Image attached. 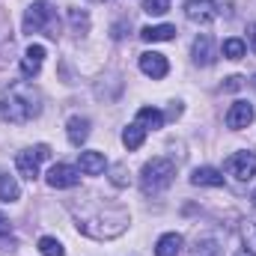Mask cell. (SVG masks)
I'll list each match as a JSON object with an SVG mask.
<instances>
[{"label":"cell","mask_w":256,"mask_h":256,"mask_svg":"<svg viewBox=\"0 0 256 256\" xmlns=\"http://www.w3.org/2000/svg\"><path fill=\"white\" fill-rule=\"evenodd\" d=\"M39 114H42V96L30 84H24V80L12 84L0 96V120L3 122L24 126V122H33Z\"/></svg>","instance_id":"6da1fadb"},{"label":"cell","mask_w":256,"mask_h":256,"mask_svg":"<svg viewBox=\"0 0 256 256\" xmlns=\"http://www.w3.org/2000/svg\"><path fill=\"white\" fill-rule=\"evenodd\" d=\"M78 230L90 238H116L128 230V212L120 206H110V208H98L96 214H84L78 218Z\"/></svg>","instance_id":"7a4b0ae2"},{"label":"cell","mask_w":256,"mask_h":256,"mask_svg":"<svg viewBox=\"0 0 256 256\" xmlns=\"http://www.w3.org/2000/svg\"><path fill=\"white\" fill-rule=\"evenodd\" d=\"M173 179H176V164L170 158H152L140 170V191L146 194V196L161 194L173 185Z\"/></svg>","instance_id":"3957f363"},{"label":"cell","mask_w":256,"mask_h":256,"mask_svg":"<svg viewBox=\"0 0 256 256\" xmlns=\"http://www.w3.org/2000/svg\"><path fill=\"white\" fill-rule=\"evenodd\" d=\"M24 33H48L51 39H57L60 33V21H57V12L45 3V0H36L27 6L24 12Z\"/></svg>","instance_id":"277c9868"},{"label":"cell","mask_w":256,"mask_h":256,"mask_svg":"<svg viewBox=\"0 0 256 256\" xmlns=\"http://www.w3.org/2000/svg\"><path fill=\"white\" fill-rule=\"evenodd\" d=\"M51 158V149L45 146V143H39V146H30V149H21L18 155H15V167H18V173L24 176V179H36L39 176V167H42V161H48Z\"/></svg>","instance_id":"5b68a950"},{"label":"cell","mask_w":256,"mask_h":256,"mask_svg":"<svg viewBox=\"0 0 256 256\" xmlns=\"http://www.w3.org/2000/svg\"><path fill=\"white\" fill-rule=\"evenodd\" d=\"M224 167H226V173L236 176L238 182H248V179L256 176V152H236V155L226 158Z\"/></svg>","instance_id":"8992f818"},{"label":"cell","mask_w":256,"mask_h":256,"mask_svg":"<svg viewBox=\"0 0 256 256\" xmlns=\"http://www.w3.org/2000/svg\"><path fill=\"white\" fill-rule=\"evenodd\" d=\"M185 15H188V21H196V24H212L220 15V9H218L214 0H188Z\"/></svg>","instance_id":"52a82bcc"},{"label":"cell","mask_w":256,"mask_h":256,"mask_svg":"<svg viewBox=\"0 0 256 256\" xmlns=\"http://www.w3.org/2000/svg\"><path fill=\"white\" fill-rule=\"evenodd\" d=\"M45 179H48V185L57 188V191H60V188H74V185L80 182V170L72 167V164H54Z\"/></svg>","instance_id":"ba28073f"},{"label":"cell","mask_w":256,"mask_h":256,"mask_svg":"<svg viewBox=\"0 0 256 256\" xmlns=\"http://www.w3.org/2000/svg\"><path fill=\"white\" fill-rule=\"evenodd\" d=\"M140 72H143L146 78H152V80H161V78L170 72V63H167L164 54L146 51V54H140Z\"/></svg>","instance_id":"9c48e42d"},{"label":"cell","mask_w":256,"mask_h":256,"mask_svg":"<svg viewBox=\"0 0 256 256\" xmlns=\"http://www.w3.org/2000/svg\"><path fill=\"white\" fill-rule=\"evenodd\" d=\"M256 110L250 102H236L230 110H226V126L232 128V131H242V128H248L250 122H254Z\"/></svg>","instance_id":"30bf717a"},{"label":"cell","mask_w":256,"mask_h":256,"mask_svg":"<svg viewBox=\"0 0 256 256\" xmlns=\"http://www.w3.org/2000/svg\"><path fill=\"white\" fill-rule=\"evenodd\" d=\"M218 60V51H214V39L208 33H200L194 39V63L196 66H212Z\"/></svg>","instance_id":"8fae6325"},{"label":"cell","mask_w":256,"mask_h":256,"mask_svg":"<svg viewBox=\"0 0 256 256\" xmlns=\"http://www.w3.org/2000/svg\"><path fill=\"white\" fill-rule=\"evenodd\" d=\"M42 63H45V48L42 45H30L21 57V74L24 78H36L42 72Z\"/></svg>","instance_id":"7c38bea8"},{"label":"cell","mask_w":256,"mask_h":256,"mask_svg":"<svg viewBox=\"0 0 256 256\" xmlns=\"http://www.w3.org/2000/svg\"><path fill=\"white\" fill-rule=\"evenodd\" d=\"M191 182L196 188H224V173L218 167H196Z\"/></svg>","instance_id":"4fadbf2b"},{"label":"cell","mask_w":256,"mask_h":256,"mask_svg":"<svg viewBox=\"0 0 256 256\" xmlns=\"http://www.w3.org/2000/svg\"><path fill=\"white\" fill-rule=\"evenodd\" d=\"M66 134H68V143L72 146H84L86 137H90V120L86 116H72L68 126H66Z\"/></svg>","instance_id":"5bb4252c"},{"label":"cell","mask_w":256,"mask_h":256,"mask_svg":"<svg viewBox=\"0 0 256 256\" xmlns=\"http://www.w3.org/2000/svg\"><path fill=\"white\" fill-rule=\"evenodd\" d=\"M182 244H185V238L179 232H164L155 244V256H179Z\"/></svg>","instance_id":"9a60e30c"},{"label":"cell","mask_w":256,"mask_h":256,"mask_svg":"<svg viewBox=\"0 0 256 256\" xmlns=\"http://www.w3.org/2000/svg\"><path fill=\"white\" fill-rule=\"evenodd\" d=\"M104 167H108V161L102 152H80V173L84 176H98V173H104Z\"/></svg>","instance_id":"2e32d148"},{"label":"cell","mask_w":256,"mask_h":256,"mask_svg":"<svg viewBox=\"0 0 256 256\" xmlns=\"http://www.w3.org/2000/svg\"><path fill=\"white\" fill-rule=\"evenodd\" d=\"M176 36V27L173 24H155V27H143L140 30V39L143 42H170Z\"/></svg>","instance_id":"e0dca14e"},{"label":"cell","mask_w":256,"mask_h":256,"mask_svg":"<svg viewBox=\"0 0 256 256\" xmlns=\"http://www.w3.org/2000/svg\"><path fill=\"white\" fill-rule=\"evenodd\" d=\"M137 126H143L146 131H149V128L158 131V128H164V114H161L158 108H140V110H137Z\"/></svg>","instance_id":"ac0fdd59"},{"label":"cell","mask_w":256,"mask_h":256,"mask_svg":"<svg viewBox=\"0 0 256 256\" xmlns=\"http://www.w3.org/2000/svg\"><path fill=\"white\" fill-rule=\"evenodd\" d=\"M143 140H146V128L137 126V122H131V126L122 131V143H126L128 152H134V149H140L143 146Z\"/></svg>","instance_id":"d6986e66"},{"label":"cell","mask_w":256,"mask_h":256,"mask_svg":"<svg viewBox=\"0 0 256 256\" xmlns=\"http://www.w3.org/2000/svg\"><path fill=\"white\" fill-rule=\"evenodd\" d=\"M194 256H220V242L214 236H200L194 242Z\"/></svg>","instance_id":"ffe728a7"},{"label":"cell","mask_w":256,"mask_h":256,"mask_svg":"<svg viewBox=\"0 0 256 256\" xmlns=\"http://www.w3.org/2000/svg\"><path fill=\"white\" fill-rule=\"evenodd\" d=\"M21 196V188L15 182V176H0V200L3 202H15Z\"/></svg>","instance_id":"44dd1931"},{"label":"cell","mask_w":256,"mask_h":256,"mask_svg":"<svg viewBox=\"0 0 256 256\" xmlns=\"http://www.w3.org/2000/svg\"><path fill=\"white\" fill-rule=\"evenodd\" d=\"M220 51H224V57H226V60H242V57H244V51H248V45H244L242 39H236V36H232V39H226V42H224V48H220Z\"/></svg>","instance_id":"7402d4cb"},{"label":"cell","mask_w":256,"mask_h":256,"mask_svg":"<svg viewBox=\"0 0 256 256\" xmlns=\"http://www.w3.org/2000/svg\"><path fill=\"white\" fill-rule=\"evenodd\" d=\"M68 21H72V33H78V36H84L90 30V15L80 12V9H72L68 12Z\"/></svg>","instance_id":"603a6c76"},{"label":"cell","mask_w":256,"mask_h":256,"mask_svg":"<svg viewBox=\"0 0 256 256\" xmlns=\"http://www.w3.org/2000/svg\"><path fill=\"white\" fill-rule=\"evenodd\" d=\"M39 254L42 256H66V250H63V244H60L57 238L45 236V238H39Z\"/></svg>","instance_id":"cb8c5ba5"},{"label":"cell","mask_w":256,"mask_h":256,"mask_svg":"<svg viewBox=\"0 0 256 256\" xmlns=\"http://www.w3.org/2000/svg\"><path fill=\"white\" fill-rule=\"evenodd\" d=\"M242 238H244V248H248V254L256 256V220H248V224H244V230H242Z\"/></svg>","instance_id":"d4e9b609"},{"label":"cell","mask_w":256,"mask_h":256,"mask_svg":"<svg viewBox=\"0 0 256 256\" xmlns=\"http://www.w3.org/2000/svg\"><path fill=\"white\" fill-rule=\"evenodd\" d=\"M110 182H114L116 188H126L128 185V167L126 164H114V167H110Z\"/></svg>","instance_id":"484cf974"},{"label":"cell","mask_w":256,"mask_h":256,"mask_svg":"<svg viewBox=\"0 0 256 256\" xmlns=\"http://www.w3.org/2000/svg\"><path fill=\"white\" fill-rule=\"evenodd\" d=\"M170 9V0H143V12L149 15H164Z\"/></svg>","instance_id":"4316f807"},{"label":"cell","mask_w":256,"mask_h":256,"mask_svg":"<svg viewBox=\"0 0 256 256\" xmlns=\"http://www.w3.org/2000/svg\"><path fill=\"white\" fill-rule=\"evenodd\" d=\"M242 80H244V78H238V74H232V78H226V84H224V90H230V92H232V90H242Z\"/></svg>","instance_id":"83f0119b"},{"label":"cell","mask_w":256,"mask_h":256,"mask_svg":"<svg viewBox=\"0 0 256 256\" xmlns=\"http://www.w3.org/2000/svg\"><path fill=\"white\" fill-rule=\"evenodd\" d=\"M250 45H254V51H256V24H250Z\"/></svg>","instance_id":"f1b7e54d"},{"label":"cell","mask_w":256,"mask_h":256,"mask_svg":"<svg viewBox=\"0 0 256 256\" xmlns=\"http://www.w3.org/2000/svg\"><path fill=\"white\" fill-rule=\"evenodd\" d=\"M6 224H9V220H6V218L0 214V232H9V226H6Z\"/></svg>","instance_id":"f546056e"},{"label":"cell","mask_w":256,"mask_h":256,"mask_svg":"<svg viewBox=\"0 0 256 256\" xmlns=\"http://www.w3.org/2000/svg\"><path fill=\"white\" fill-rule=\"evenodd\" d=\"M250 84H254V90H256V74H254V80H250Z\"/></svg>","instance_id":"4dcf8cb0"},{"label":"cell","mask_w":256,"mask_h":256,"mask_svg":"<svg viewBox=\"0 0 256 256\" xmlns=\"http://www.w3.org/2000/svg\"><path fill=\"white\" fill-rule=\"evenodd\" d=\"M250 200H254V206H256V191H254V196H250Z\"/></svg>","instance_id":"1f68e13d"},{"label":"cell","mask_w":256,"mask_h":256,"mask_svg":"<svg viewBox=\"0 0 256 256\" xmlns=\"http://www.w3.org/2000/svg\"><path fill=\"white\" fill-rule=\"evenodd\" d=\"M238 256H248V254H238Z\"/></svg>","instance_id":"d6a6232c"},{"label":"cell","mask_w":256,"mask_h":256,"mask_svg":"<svg viewBox=\"0 0 256 256\" xmlns=\"http://www.w3.org/2000/svg\"><path fill=\"white\" fill-rule=\"evenodd\" d=\"M96 3H102V0H96Z\"/></svg>","instance_id":"836d02e7"}]
</instances>
